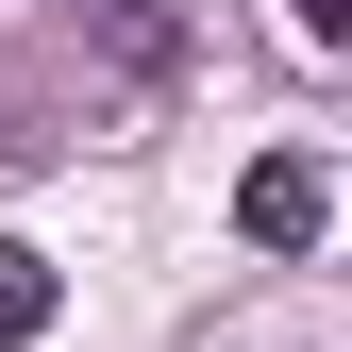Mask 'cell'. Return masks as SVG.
<instances>
[{
  "mask_svg": "<svg viewBox=\"0 0 352 352\" xmlns=\"http://www.w3.org/2000/svg\"><path fill=\"white\" fill-rule=\"evenodd\" d=\"M17 336H51V252L0 235V352H17Z\"/></svg>",
  "mask_w": 352,
  "mask_h": 352,
  "instance_id": "7a4b0ae2",
  "label": "cell"
},
{
  "mask_svg": "<svg viewBox=\"0 0 352 352\" xmlns=\"http://www.w3.org/2000/svg\"><path fill=\"white\" fill-rule=\"evenodd\" d=\"M285 17H302V34H319V51H336V34H352V0H285Z\"/></svg>",
  "mask_w": 352,
  "mask_h": 352,
  "instance_id": "3957f363",
  "label": "cell"
},
{
  "mask_svg": "<svg viewBox=\"0 0 352 352\" xmlns=\"http://www.w3.org/2000/svg\"><path fill=\"white\" fill-rule=\"evenodd\" d=\"M235 218H252V252H319V218H336V185H319L302 151H269V168L235 185Z\"/></svg>",
  "mask_w": 352,
  "mask_h": 352,
  "instance_id": "6da1fadb",
  "label": "cell"
}]
</instances>
